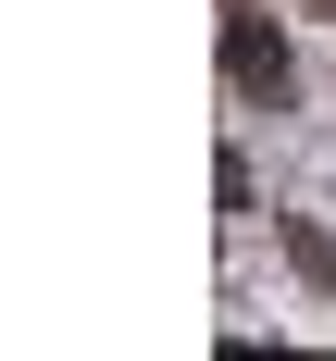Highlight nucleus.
Returning a JSON list of instances; mask_svg holds the SVG:
<instances>
[{"instance_id":"f257e3e1","label":"nucleus","mask_w":336,"mask_h":361,"mask_svg":"<svg viewBox=\"0 0 336 361\" xmlns=\"http://www.w3.org/2000/svg\"><path fill=\"white\" fill-rule=\"evenodd\" d=\"M212 37H224V87H237L249 112H274V100L299 87V63H287V37H274L261 0H212Z\"/></svg>"},{"instance_id":"f03ea898","label":"nucleus","mask_w":336,"mask_h":361,"mask_svg":"<svg viewBox=\"0 0 336 361\" xmlns=\"http://www.w3.org/2000/svg\"><path fill=\"white\" fill-rule=\"evenodd\" d=\"M274 250L299 262V287H311V299H336V224H324V212H274Z\"/></svg>"},{"instance_id":"7ed1b4c3","label":"nucleus","mask_w":336,"mask_h":361,"mask_svg":"<svg viewBox=\"0 0 336 361\" xmlns=\"http://www.w3.org/2000/svg\"><path fill=\"white\" fill-rule=\"evenodd\" d=\"M299 13H324V25H336V0H299Z\"/></svg>"}]
</instances>
